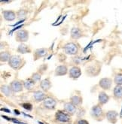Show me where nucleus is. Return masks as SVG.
Masks as SVG:
<instances>
[{"mask_svg":"<svg viewBox=\"0 0 122 124\" xmlns=\"http://www.w3.org/2000/svg\"><path fill=\"white\" fill-rule=\"evenodd\" d=\"M22 61L23 60L19 56H11L9 60V65L11 68L14 69H18L22 65Z\"/></svg>","mask_w":122,"mask_h":124,"instance_id":"f257e3e1","label":"nucleus"},{"mask_svg":"<svg viewBox=\"0 0 122 124\" xmlns=\"http://www.w3.org/2000/svg\"><path fill=\"white\" fill-rule=\"evenodd\" d=\"M78 46L74 43H68L64 46V51L68 55H75L78 53Z\"/></svg>","mask_w":122,"mask_h":124,"instance_id":"f03ea898","label":"nucleus"},{"mask_svg":"<svg viewBox=\"0 0 122 124\" xmlns=\"http://www.w3.org/2000/svg\"><path fill=\"white\" fill-rule=\"evenodd\" d=\"M55 117H56V120H58L61 123H68L70 121V116L69 115L64 112L63 111H58L57 113H56V115H55Z\"/></svg>","mask_w":122,"mask_h":124,"instance_id":"7ed1b4c3","label":"nucleus"},{"mask_svg":"<svg viewBox=\"0 0 122 124\" xmlns=\"http://www.w3.org/2000/svg\"><path fill=\"white\" fill-rule=\"evenodd\" d=\"M112 86V80L108 78H102L99 81V86L103 90H109Z\"/></svg>","mask_w":122,"mask_h":124,"instance_id":"20e7f679","label":"nucleus"},{"mask_svg":"<svg viewBox=\"0 0 122 124\" xmlns=\"http://www.w3.org/2000/svg\"><path fill=\"white\" fill-rule=\"evenodd\" d=\"M29 39V32L26 30H21L17 32V40L19 41H26Z\"/></svg>","mask_w":122,"mask_h":124,"instance_id":"39448f33","label":"nucleus"},{"mask_svg":"<svg viewBox=\"0 0 122 124\" xmlns=\"http://www.w3.org/2000/svg\"><path fill=\"white\" fill-rule=\"evenodd\" d=\"M11 88L14 92H20L23 90V84L19 81H14L11 84Z\"/></svg>","mask_w":122,"mask_h":124,"instance_id":"423d86ee","label":"nucleus"},{"mask_svg":"<svg viewBox=\"0 0 122 124\" xmlns=\"http://www.w3.org/2000/svg\"><path fill=\"white\" fill-rule=\"evenodd\" d=\"M56 101L55 99H54L51 97H47L45 100H44V105L45 108H48V109H54L56 106Z\"/></svg>","mask_w":122,"mask_h":124,"instance_id":"0eeeda50","label":"nucleus"},{"mask_svg":"<svg viewBox=\"0 0 122 124\" xmlns=\"http://www.w3.org/2000/svg\"><path fill=\"white\" fill-rule=\"evenodd\" d=\"M69 73V76L73 78H78L81 75V69L77 66H74L73 68H71Z\"/></svg>","mask_w":122,"mask_h":124,"instance_id":"6e6552de","label":"nucleus"},{"mask_svg":"<svg viewBox=\"0 0 122 124\" xmlns=\"http://www.w3.org/2000/svg\"><path fill=\"white\" fill-rule=\"evenodd\" d=\"M68 71L67 67L64 65H59L58 67H57L55 69V75L57 76H62L66 75V73Z\"/></svg>","mask_w":122,"mask_h":124,"instance_id":"1a4fd4ad","label":"nucleus"},{"mask_svg":"<svg viewBox=\"0 0 122 124\" xmlns=\"http://www.w3.org/2000/svg\"><path fill=\"white\" fill-rule=\"evenodd\" d=\"M118 114L114 111H109L107 112L106 116H107V119L108 120L112 123H115L117 121V117H118Z\"/></svg>","mask_w":122,"mask_h":124,"instance_id":"9d476101","label":"nucleus"},{"mask_svg":"<svg viewBox=\"0 0 122 124\" xmlns=\"http://www.w3.org/2000/svg\"><path fill=\"white\" fill-rule=\"evenodd\" d=\"M91 114L96 118L99 117V116H102V114H103V110H102L101 107H100L99 105L94 106V107H93V108H92Z\"/></svg>","mask_w":122,"mask_h":124,"instance_id":"9b49d317","label":"nucleus"},{"mask_svg":"<svg viewBox=\"0 0 122 124\" xmlns=\"http://www.w3.org/2000/svg\"><path fill=\"white\" fill-rule=\"evenodd\" d=\"M64 109L65 111L68 113V114H73L75 113L76 111V108L75 105H73L72 102H67L64 105Z\"/></svg>","mask_w":122,"mask_h":124,"instance_id":"f8f14e48","label":"nucleus"},{"mask_svg":"<svg viewBox=\"0 0 122 124\" xmlns=\"http://www.w3.org/2000/svg\"><path fill=\"white\" fill-rule=\"evenodd\" d=\"M2 14L4 18L8 21H11L15 19V13L12 11H5Z\"/></svg>","mask_w":122,"mask_h":124,"instance_id":"ddd939ff","label":"nucleus"},{"mask_svg":"<svg viewBox=\"0 0 122 124\" xmlns=\"http://www.w3.org/2000/svg\"><path fill=\"white\" fill-rule=\"evenodd\" d=\"M33 97L35 100L36 101H44L47 97L45 96V94L41 92V91H35L33 93Z\"/></svg>","mask_w":122,"mask_h":124,"instance_id":"4468645a","label":"nucleus"},{"mask_svg":"<svg viewBox=\"0 0 122 124\" xmlns=\"http://www.w3.org/2000/svg\"><path fill=\"white\" fill-rule=\"evenodd\" d=\"M71 36L74 39H78L82 36V33L78 28H73L71 30Z\"/></svg>","mask_w":122,"mask_h":124,"instance_id":"2eb2a0df","label":"nucleus"},{"mask_svg":"<svg viewBox=\"0 0 122 124\" xmlns=\"http://www.w3.org/2000/svg\"><path fill=\"white\" fill-rule=\"evenodd\" d=\"M40 86L43 90L47 91L51 87V83L49 79H45V80H43V81H41L40 84Z\"/></svg>","mask_w":122,"mask_h":124,"instance_id":"dca6fc26","label":"nucleus"},{"mask_svg":"<svg viewBox=\"0 0 122 124\" xmlns=\"http://www.w3.org/2000/svg\"><path fill=\"white\" fill-rule=\"evenodd\" d=\"M109 99V97L106 93H104V92L99 93V101L102 105H104V104L108 102Z\"/></svg>","mask_w":122,"mask_h":124,"instance_id":"f3484780","label":"nucleus"},{"mask_svg":"<svg viewBox=\"0 0 122 124\" xmlns=\"http://www.w3.org/2000/svg\"><path fill=\"white\" fill-rule=\"evenodd\" d=\"M114 96L117 99H122V86H116L113 90Z\"/></svg>","mask_w":122,"mask_h":124,"instance_id":"a211bd4d","label":"nucleus"},{"mask_svg":"<svg viewBox=\"0 0 122 124\" xmlns=\"http://www.w3.org/2000/svg\"><path fill=\"white\" fill-rule=\"evenodd\" d=\"M46 54H47V50L45 48H40L35 50V59H38V58L45 56Z\"/></svg>","mask_w":122,"mask_h":124,"instance_id":"6ab92c4d","label":"nucleus"},{"mask_svg":"<svg viewBox=\"0 0 122 124\" xmlns=\"http://www.w3.org/2000/svg\"><path fill=\"white\" fill-rule=\"evenodd\" d=\"M24 86L26 90H31L33 87L35 86V81L32 78L27 79L24 82Z\"/></svg>","mask_w":122,"mask_h":124,"instance_id":"aec40b11","label":"nucleus"},{"mask_svg":"<svg viewBox=\"0 0 122 124\" xmlns=\"http://www.w3.org/2000/svg\"><path fill=\"white\" fill-rule=\"evenodd\" d=\"M17 51L20 54H26L28 52H30V49L29 48V47L26 45L25 44H21L18 47Z\"/></svg>","mask_w":122,"mask_h":124,"instance_id":"412c9836","label":"nucleus"},{"mask_svg":"<svg viewBox=\"0 0 122 124\" xmlns=\"http://www.w3.org/2000/svg\"><path fill=\"white\" fill-rule=\"evenodd\" d=\"M71 102L75 105H79L82 102V98L79 96H73L71 97Z\"/></svg>","mask_w":122,"mask_h":124,"instance_id":"4be33fe9","label":"nucleus"},{"mask_svg":"<svg viewBox=\"0 0 122 124\" xmlns=\"http://www.w3.org/2000/svg\"><path fill=\"white\" fill-rule=\"evenodd\" d=\"M1 89H2V92L6 96H11V93H12V90H11V88L10 86H7V85L2 86Z\"/></svg>","mask_w":122,"mask_h":124,"instance_id":"5701e85b","label":"nucleus"},{"mask_svg":"<svg viewBox=\"0 0 122 124\" xmlns=\"http://www.w3.org/2000/svg\"><path fill=\"white\" fill-rule=\"evenodd\" d=\"M0 58H1V61H8L10 60L11 56L10 54L8 52H1V54H0Z\"/></svg>","mask_w":122,"mask_h":124,"instance_id":"b1692460","label":"nucleus"},{"mask_svg":"<svg viewBox=\"0 0 122 124\" xmlns=\"http://www.w3.org/2000/svg\"><path fill=\"white\" fill-rule=\"evenodd\" d=\"M114 83L117 84V86L122 85V73H118L114 77Z\"/></svg>","mask_w":122,"mask_h":124,"instance_id":"393cba45","label":"nucleus"},{"mask_svg":"<svg viewBox=\"0 0 122 124\" xmlns=\"http://www.w3.org/2000/svg\"><path fill=\"white\" fill-rule=\"evenodd\" d=\"M31 78L35 82H37V81H39V80L41 79V75L39 74V73H35V74L33 75Z\"/></svg>","mask_w":122,"mask_h":124,"instance_id":"a878e982","label":"nucleus"},{"mask_svg":"<svg viewBox=\"0 0 122 124\" xmlns=\"http://www.w3.org/2000/svg\"><path fill=\"white\" fill-rule=\"evenodd\" d=\"M21 105H22V107L24 108L26 110H27V111H31L32 110L33 105L30 103H24V104H22Z\"/></svg>","mask_w":122,"mask_h":124,"instance_id":"bb28decb","label":"nucleus"},{"mask_svg":"<svg viewBox=\"0 0 122 124\" xmlns=\"http://www.w3.org/2000/svg\"><path fill=\"white\" fill-rule=\"evenodd\" d=\"M26 15V11H20L17 13L18 18H24Z\"/></svg>","mask_w":122,"mask_h":124,"instance_id":"cd10ccee","label":"nucleus"},{"mask_svg":"<svg viewBox=\"0 0 122 124\" xmlns=\"http://www.w3.org/2000/svg\"><path fill=\"white\" fill-rule=\"evenodd\" d=\"M78 124H89L88 121H86L84 120H80L78 122Z\"/></svg>","mask_w":122,"mask_h":124,"instance_id":"c85d7f7f","label":"nucleus"},{"mask_svg":"<svg viewBox=\"0 0 122 124\" xmlns=\"http://www.w3.org/2000/svg\"><path fill=\"white\" fill-rule=\"evenodd\" d=\"M24 26V24H22V25H20V26H17V27H15V28H14L13 30L10 32V34H11L14 31H15V30H18V29H20V28H21Z\"/></svg>","mask_w":122,"mask_h":124,"instance_id":"c756f323","label":"nucleus"},{"mask_svg":"<svg viewBox=\"0 0 122 124\" xmlns=\"http://www.w3.org/2000/svg\"><path fill=\"white\" fill-rule=\"evenodd\" d=\"M24 20H25V19H24V20H20V21H18L17 23H16V24H14V25H12V26H18L19 24H20L21 23H24Z\"/></svg>","mask_w":122,"mask_h":124,"instance_id":"7c9ffc66","label":"nucleus"},{"mask_svg":"<svg viewBox=\"0 0 122 124\" xmlns=\"http://www.w3.org/2000/svg\"><path fill=\"white\" fill-rule=\"evenodd\" d=\"M1 111H5V112H8V113H10V112H11L10 110H8V109H6V108H2V109H1Z\"/></svg>","mask_w":122,"mask_h":124,"instance_id":"2f4dec72","label":"nucleus"},{"mask_svg":"<svg viewBox=\"0 0 122 124\" xmlns=\"http://www.w3.org/2000/svg\"><path fill=\"white\" fill-rule=\"evenodd\" d=\"M60 17H61V16H60V17H58V18H57V20H56V21H55V22H54V26H55V25H56V23H57V21H58V20H60Z\"/></svg>","mask_w":122,"mask_h":124,"instance_id":"473e14b6","label":"nucleus"},{"mask_svg":"<svg viewBox=\"0 0 122 124\" xmlns=\"http://www.w3.org/2000/svg\"><path fill=\"white\" fill-rule=\"evenodd\" d=\"M14 113H15V114H17V115H19L20 114V111H17V110H14Z\"/></svg>","mask_w":122,"mask_h":124,"instance_id":"72a5a7b5","label":"nucleus"}]
</instances>
